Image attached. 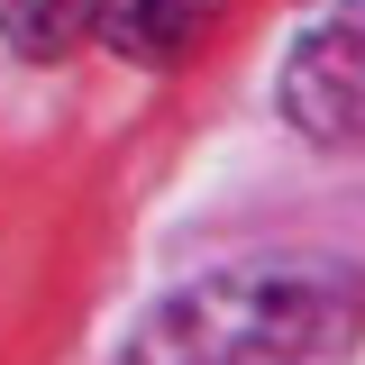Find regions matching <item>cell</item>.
Segmentation results:
<instances>
[{"mask_svg":"<svg viewBox=\"0 0 365 365\" xmlns=\"http://www.w3.org/2000/svg\"><path fill=\"white\" fill-rule=\"evenodd\" d=\"M365 329L356 265L329 256H247L165 292L137 319L119 365H347Z\"/></svg>","mask_w":365,"mask_h":365,"instance_id":"obj_1","label":"cell"},{"mask_svg":"<svg viewBox=\"0 0 365 365\" xmlns=\"http://www.w3.org/2000/svg\"><path fill=\"white\" fill-rule=\"evenodd\" d=\"M274 101L311 146H338V155L365 146V0H338L329 19H311L292 37Z\"/></svg>","mask_w":365,"mask_h":365,"instance_id":"obj_2","label":"cell"},{"mask_svg":"<svg viewBox=\"0 0 365 365\" xmlns=\"http://www.w3.org/2000/svg\"><path fill=\"white\" fill-rule=\"evenodd\" d=\"M210 19H220V0H101L91 37H110L128 64H182L210 37Z\"/></svg>","mask_w":365,"mask_h":365,"instance_id":"obj_3","label":"cell"},{"mask_svg":"<svg viewBox=\"0 0 365 365\" xmlns=\"http://www.w3.org/2000/svg\"><path fill=\"white\" fill-rule=\"evenodd\" d=\"M91 19H101V0H0V46L28 64H64V55H83Z\"/></svg>","mask_w":365,"mask_h":365,"instance_id":"obj_4","label":"cell"}]
</instances>
